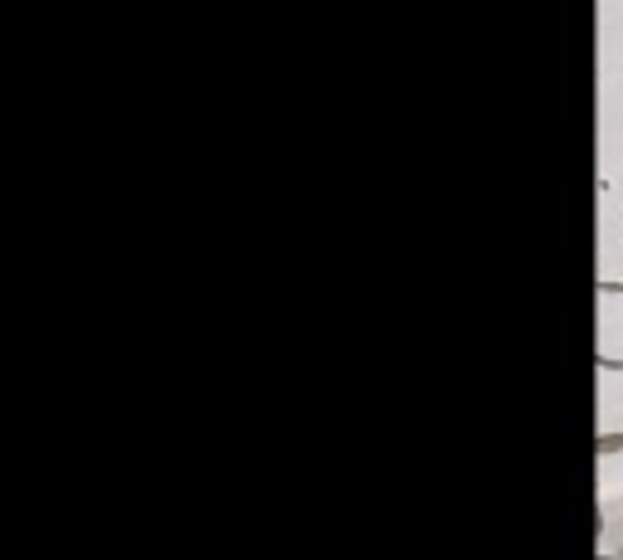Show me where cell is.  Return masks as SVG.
<instances>
[{
	"mask_svg": "<svg viewBox=\"0 0 623 560\" xmlns=\"http://www.w3.org/2000/svg\"><path fill=\"white\" fill-rule=\"evenodd\" d=\"M599 458H614V453H623V434H599Z\"/></svg>",
	"mask_w": 623,
	"mask_h": 560,
	"instance_id": "6da1fadb",
	"label": "cell"
},
{
	"mask_svg": "<svg viewBox=\"0 0 623 560\" xmlns=\"http://www.w3.org/2000/svg\"><path fill=\"white\" fill-rule=\"evenodd\" d=\"M599 560H619V556H599Z\"/></svg>",
	"mask_w": 623,
	"mask_h": 560,
	"instance_id": "7a4b0ae2",
	"label": "cell"
}]
</instances>
